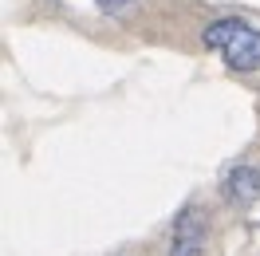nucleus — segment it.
<instances>
[{"label": "nucleus", "mask_w": 260, "mask_h": 256, "mask_svg": "<svg viewBox=\"0 0 260 256\" xmlns=\"http://www.w3.org/2000/svg\"><path fill=\"white\" fill-rule=\"evenodd\" d=\"M205 44H209L233 71H256L260 67V28L241 16L213 20L205 28Z\"/></svg>", "instance_id": "f257e3e1"}, {"label": "nucleus", "mask_w": 260, "mask_h": 256, "mask_svg": "<svg viewBox=\"0 0 260 256\" xmlns=\"http://www.w3.org/2000/svg\"><path fill=\"white\" fill-rule=\"evenodd\" d=\"M205 237H209L205 213H201L197 205H185V209L178 213L174 229H170V256H201Z\"/></svg>", "instance_id": "f03ea898"}, {"label": "nucleus", "mask_w": 260, "mask_h": 256, "mask_svg": "<svg viewBox=\"0 0 260 256\" xmlns=\"http://www.w3.org/2000/svg\"><path fill=\"white\" fill-rule=\"evenodd\" d=\"M225 197L237 209H248L260 201V170L256 166H233L225 174Z\"/></svg>", "instance_id": "7ed1b4c3"}, {"label": "nucleus", "mask_w": 260, "mask_h": 256, "mask_svg": "<svg viewBox=\"0 0 260 256\" xmlns=\"http://www.w3.org/2000/svg\"><path fill=\"white\" fill-rule=\"evenodd\" d=\"M99 8H103V12H111V16H118V12H126L130 4H134V0H95Z\"/></svg>", "instance_id": "20e7f679"}]
</instances>
